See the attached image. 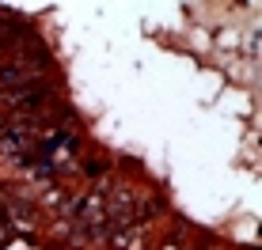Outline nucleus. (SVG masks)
Segmentation results:
<instances>
[{
  "mask_svg": "<svg viewBox=\"0 0 262 250\" xmlns=\"http://www.w3.org/2000/svg\"><path fill=\"white\" fill-rule=\"evenodd\" d=\"M38 76H31L23 68V61H0V87L8 91H19V87H34Z\"/></svg>",
  "mask_w": 262,
  "mask_h": 250,
  "instance_id": "f257e3e1",
  "label": "nucleus"
},
{
  "mask_svg": "<svg viewBox=\"0 0 262 250\" xmlns=\"http://www.w3.org/2000/svg\"><path fill=\"white\" fill-rule=\"evenodd\" d=\"M114 250H141V231H129V228L114 231Z\"/></svg>",
  "mask_w": 262,
  "mask_h": 250,
  "instance_id": "f03ea898",
  "label": "nucleus"
},
{
  "mask_svg": "<svg viewBox=\"0 0 262 250\" xmlns=\"http://www.w3.org/2000/svg\"><path fill=\"white\" fill-rule=\"evenodd\" d=\"M84 174H88V178H103V174H106V167L99 163V159H92V163L84 167Z\"/></svg>",
  "mask_w": 262,
  "mask_h": 250,
  "instance_id": "7ed1b4c3",
  "label": "nucleus"
}]
</instances>
